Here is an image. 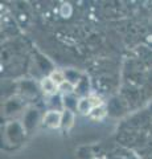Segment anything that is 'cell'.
<instances>
[{
    "label": "cell",
    "instance_id": "obj_1",
    "mask_svg": "<svg viewBox=\"0 0 152 159\" xmlns=\"http://www.w3.org/2000/svg\"><path fill=\"white\" fill-rule=\"evenodd\" d=\"M101 105H102V101H101L99 97L90 96V97L81 98L77 103V109L81 114H83V116H90V113L94 110L95 107L101 106Z\"/></svg>",
    "mask_w": 152,
    "mask_h": 159
},
{
    "label": "cell",
    "instance_id": "obj_2",
    "mask_svg": "<svg viewBox=\"0 0 152 159\" xmlns=\"http://www.w3.org/2000/svg\"><path fill=\"white\" fill-rule=\"evenodd\" d=\"M44 123L50 129H58L62 125V114L56 110L48 111L44 116Z\"/></svg>",
    "mask_w": 152,
    "mask_h": 159
},
{
    "label": "cell",
    "instance_id": "obj_3",
    "mask_svg": "<svg viewBox=\"0 0 152 159\" xmlns=\"http://www.w3.org/2000/svg\"><path fill=\"white\" fill-rule=\"evenodd\" d=\"M41 89L44 90L45 94H49V96H52V94H56L58 90H60V88H58L57 84L53 81L50 77H45L41 80Z\"/></svg>",
    "mask_w": 152,
    "mask_h": 159
},
{
    "label": "cell",
    "instance_id": "obj_4",
    "mask_svg": "<svg viewBox=\"0 0 152 159\" xmlns=\"http://www.w3.org/2000/svg\"><path fill=\"white\" fill-rule=\"evenodd\" d=\"M105 116H106V107H105L103 105H101V106L95 107L94 110L90 113L89 117H90L91 119H94V121H101L102 118H105Z\"/></svg>",
    "mask_w": 152,
    "mask_h": 159
},
{
    "label": "cell",
    "instance_id": "obj_5",
    "mask_svg": "<svg viewBox=\"0 0 152 159\" xmlns=\"http://www.w3.org/2000/svg\"><path fill=\"white\" fill-rule=\"evenodd\" d=\"M49 77H50V78L53 80V81H54V82L57 84L58 88H60V85H62V84L66 81V80H65V76H63V73H62V72H60V70H54V72H53Z\"/></svg>",
    "mask_w": 152,
    "mask_h": 159
},
{
    "label": "cell",
    "instance_id": "obj_6",
    "mask_svg": "<svg viewBox=\"0 0 152 159\" xmlns=\"http://www.w3.org/2000/svg\"><path fill=\"white\" fill-rule=\"evenodd\" d=\"M60 90L63 94H70V93H73V90H74V86H73L69 81H65L62 85H60Z\"/></svg>",
    "mask_w": 152,
    "mask_h": 159
},
{
    "label": "cell",
    "instance_id": "obj_7",
    "mask_svg": "<svg viewBox=\"0 0 152 159\" xmlns=\"http://www.w3.org/2000/svg\"><path fill=\"white\" fill-rule=\"evenodd\" d=\"M70 13H72V7H70V4H63L62 8H61V15L63 17H69L70 16Z\"/></svg>",
    "mask_w": 152,
    "mask_h": 159
}]
</instances>
